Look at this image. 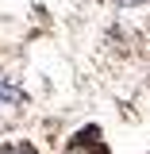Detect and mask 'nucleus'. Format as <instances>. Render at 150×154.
Wrapping results in <instances>:
<instances>
[{"label": "nucleus", "mask_w": 150, "mask_h": 154, "mask_svg": "<svg viewBox=\"0 0 150 154\" xmlns=\"http://www.w3.org/2000/svg\"><path fill=\"white\" fill-rule=\"evenodd\" d=\"M66 154H108V146L96 139V131H81L73 143H69V150H66Z\"/></svg>", "instance_id": "obj_1"}, {"label": "nucleus", "mask_w": 150, "mask_h": 154, "mask_svg": "<svg viewBox=\"0 0 150 154\" xmlns=\"http://www.w3.org/2000/svg\"><path fill=\"white\" fill-rule=\"evenodd\" d=\"M16 104H23V89H19L12 77L0 73V112H4V108H16Z\"/></svg>", "instance_id": "obj_2"}, {"label": "nucleus", "mask_w": 150, "mask_h": 154, "mask_svg": "<svg viewBox=\"0 0 150 154\" xmlns=\"http://www.w3.org/2000/svg\"><path fill=\"white\" fill-rule=\"evenodd\" d=\"M119 4H139V0H119Z\"/></svg>", "instance_id": "obj_4"}, {"label": "nucleus", "mask_w": 150, "mask_h": 154, "mask_svg": "<svg viewBox=\"0 0 150 154\" xmlns=\"http://www.w3.org/2000/svg\"><path fill=\"white\" fill-rule=\"evenodd\" d=\"M0 154H38L31 143H8V146H0Z\"/></svg>", "instance_id": "obj_3"}]
</instances>
